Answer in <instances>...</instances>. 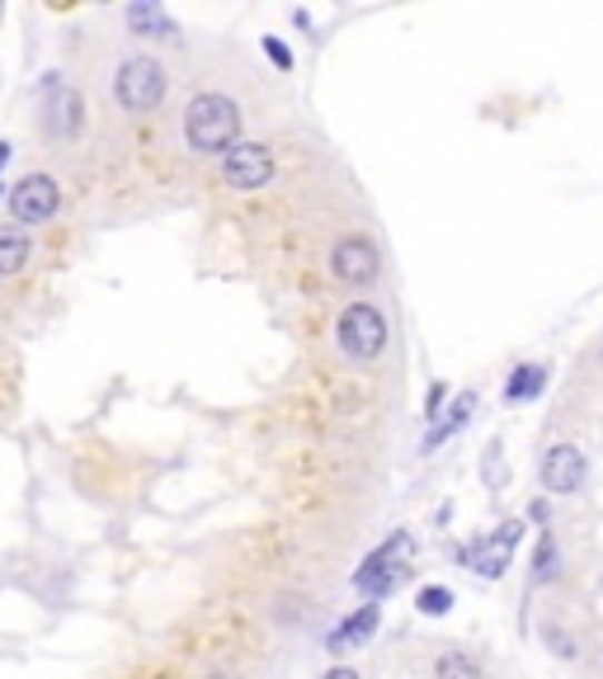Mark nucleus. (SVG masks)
<instances>
[{"label":"nucleus","instance_id":"4","mask_svg":"<svg viewBox=\"0 0 603 679\" xmlns=\"http://www.w3.org/2000/svg\"><path fill=\"white\" fill-rule=\"evenodd\" d=\"M62 208H67V185H62V175L48 166L24 170L6 194V217L14 227H29V232H48L57 217H62Z\"/></svg>","mask_w":603,"mask_h":679},{"label":"nucleus","instance_id":"10","mask_svg":"<svg viewBox=\"0 0 603 679\" xmlns=\"http://www.w3.org/2000/svg\"><path fill=\"white\" fill-rule=\"evenodd\" d=\"M585 476H590V463H585V453H580L575 444H552L547 453H542V463H537V482L547 495H575L580 486H585Z\"/></svg>","mask_w":603,"mask_h":679},{"label":"nucleus","instance_id":"9","mask_svg":"<svg viewBox=\"0 0 603 679\" xmlns=\"http://www.w3.org/2000/svg\"><path fill=\"white\" fill-rule=\"evenodd\" d=\"M330 274L339 278V284H349V288L373 284V278L382 274L377 242H368V236H339V242L330 246Z\"/></svg>","mask_w":603,"mask_h":679},{"label":"nucleus","instance_id":"17","mask_svg":"<svg viewBox=\"0 0 603 679\" xmlns=\"http://www.w3.org/2000/svg\"><path fill=\"white\" fill-rule=\"evenodd\" d=\"M434 679H491V675H486V666H481L472 651L444 647V651L434 656Z\"/></svg>","mask_w":603,"mask_h":679},{"label":"nucleus","instance_id":"16","mask_svg":"<svg viewBox=\"0 0 603 679\" xmlns=\"http://www.w3.org/2000/svg\"><path fill=\"white\" fill-rule=\"evenodd\" d=\"M528 585H552L556 575H561V543H556V533L552 529H542L537 533V548H533V562H528Z\"/></svg>","mask_w":603,"mask_h":679},{"label":"nucleus","instance_id":"1","mask_svg":"<svg viewBox=\"0 0 603 679\" xmlns=\"http://www.w3.org/2000/svg\"><path fill=\"white\" fill-rule=\"evenodd\" d=\"M48 269V232L14 227L0 217V326H14L19 303L33 293V284Z\"/></svg>","mask_w":603,"mask_h":679},{"label":"nucleus","instance_id":"19","mask_svg":"<svg viewBox=\"0 0 603 679\" xmlns=\"http://www.w3.org/2000/svg\"><path fill=\"white\" fill-rule=\"evenodd\" d=\"M259 48H265V57H269V62H274L278 71H293V52H288L284 43H278L274 33H265V38H259Z\"/></svg>","mask_w":603,"mask_h":679},{"label":"nucleus","instance_id":"13","mask_svg":"<svg viewBox=\"0 0 603 679\" xmlns=\"http://www.w3.org/2000/svg\"><path fill=\"white\" fill-rule=\"evenodd\" d=\"M123 24L132 29V38H160V43H179V24L160 10V6H128Z\"/></svg>","mask_w":603,"mask_h":679},{"label":"nucleus","instance_id":"11","mask_svg":"<svg viewBox=\"0 0 603 679\" xmlns=\"http://www.w3.org/2000/svg\"><path fill=\"white\" fill-rule=\"evenodd\" d=\"M382 628V604H373V599H364L354 613H345L339 623L326 632V651L330 656H345V651H358V647H368L373 637Z\"/></svg>","mask_w":603,"mask_h":679},{"label":"nucleus","instance_id":"3","mask_svg":"<svg viewBox=\"0 0 603 679\" xmlns=\"http://www.w3.org/2000/svg\"><path fill=\"white\" fill-rule=\"evenodd\" d=\"M170 95V67L156 52H123L109 71V99L118 114L128 118H151L160 114Z\"/></svg>","mask_w":603,"mask_h":679},{"label":"nucleus","instance_id":"7","mask_svg":"<svg viewBox=\"0 0 603 679\" xmlns=\"http://www.w3.org/2000/svg\"><path fill=\"white\" fill-rule=\"evenodd\" d=\"M518 538H524V524H518V519H510V524H500L495 533H481V538H472V543L453 548V557L472 575H481V581H500V575L510 571V562H514Z\"/></svg>","mask_w":603,"mask_h":679},{"label":"nucleus","instance_id":"22","mask_svg":"<svg viewBox=\"0 0 603 679\" xmlns=\"http://www.w3.org/2000/svg\"><path fill=\"white\" fill-rule=\"evenodd\" d=\"M599 364H603V350H599Z\"/></svg>","mask_w":603,"mask_h":679},{"label":"nucleus","instance_id":"15","mask_svg":"<svg viewBox=\"0 0 603 679\" xmlns=\"http://www.w3.org/2000/svg\"><path fill=\"white\" fill-rule=\"evenodd\" d=\"M14 402H19V354L10 331L0 326V421L14 411Z\"/></svg>","mask_w":603,"mask_h":679},{"label":"nucleus","instance_id":"5","mask_svg":"<svg viewBox=\"0 0 603 679\" xmlns=\"http://www.w3.org/2000/svg\"><path fill=\"white\" fill-rule=\"evenodd\" d=\"M335 345L354 364H373V358L387 354L392 345V322L377 303H349L335 316Z\"/></svg>","mask_w":603,"mask_h":679},{"label":"nucleus","instance_id":"12","mask_svg":"<svg viewBox=\"0 0 603 679\" xmlns=\"http://www.w3.org/2000/svg\"><path fill=\"white\" fill-rule=\"evenodd\" d=\"M472 411H476V392H472V387H467V392H457V396H453V406H448V411H438V421L429 425V434H425V444H419V453H434V449H444L453 434H462V430H467Z\"/></svg>","mask_w":603,"mask_h":679},{"label":"nucleus","instance_id":"14","mask_svg":"<svg viewBox=\"0 0 603 679\" xmlns=\"http://www.w3.org/2000/svg\"><path fill=\"white\" fill-rule=\"evenodd\" d=\"M547 392V364H514L510 377H505V402L510 406H524V402H537Z\"/></svg>","mask_w":603,"mask_h":679},{"label":"nucleus","instance_id":"6","mask_svg":"<svg viewBox=\"0 0 603 679\" xmlns=\"http://www.w3.org/2000/svg\"><path fill=\"white\" fill-rule=\"evenodd\" d=\"M411 552H415V538H411L406 529H396L387 543L373 548V552L364 557V567L354 571V590L364 594V599H373V604H382V599H387L401 581H406Z\"/></svg>","mask_w":603,"mask_h":679},{"label":"nucleus","instance_id":"2","mask_svg":"<svg viewBox=\"0 0 603 679\" xmlns=\"http://www.w3.org/2000/svg\"><path fill=\"white\" fill-rule=\"evenodd\" d=\"M240 128H246V118H240V105L227 90H198L179 109V137H185L194 156H217L223 161L240 142Z\"/></svg>","mask_w":603,"mask_h":679},{"label":"nucleus","instance_id":"8","mask_svg":"<svg viewBox=\"0 0 603 679\" xmlns=\"http://www.w3.org/2000/svg\"><path fill=\"white\" fill-rule=\"evenodd\" d=\"M274 179V147L269 142H240L223 156V185L231 194H259Z\"/></svg>","mask_w":603,"mask_h":679},{"label":"nucleus","instance_id":"20","mask_svg":"<svg viewBox=\"0 0 603 679\" xmlns=\"http://www.w3.org/2000/svg\"><path fill=\"white\" fill-rule=\"evenodd\" d=\"M444 396H448L444 383H434V387H429V402H425V421H429V425L438 421V406H444Z\"/></svg>","mask_w":603,"mask_h":679},{"label":"nucleus","instance_id":"21","mask_svg":"<svg viewBox=\"0 0 603 679\" xmlns=\"http://www.w3.org/2000/svg\"><path fill=\"white\" fill-rule=\"evenodd\" d=\"M320 679H364V675H358L354 666H330V670L320 675Z\"/></svg>","mask_w":603,"mask_h":679},{"label":"nucleus","instance_id":"18","mask_svg":"<svg viewBox=\"0 0 603 679\" xmlns=\"http://www.w3.org/2000/svg\"><path fill=\"white\" fill-rule=\"evenodd\" d=\"M453 604H457V594L448 585H419L415 590V609L425 613V618H448Z\"/></svg>","mask_w":603,"mask_h":679}]
</instances>
